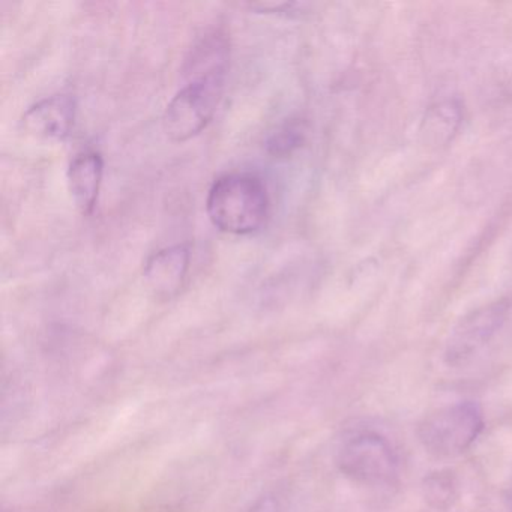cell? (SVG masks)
Returning a JSON list of instances; mask_svg holds the SVG:
<instances>
[{"label": "cell", "instance_id": "6da1fadb", "mask_svg": "<svg viewBox=\"0 0 512 512\" xmlns=\"http://www.w3.org/2000/svg\"><path fill=\"white\" fill-rule=\"evenodd\" d=\"M268 188L260 176L248 172L227 173L215 179L206 197V212L215 227L227 235L259 232L269 217Z\"/></svg>", "mask_w": 512, "mask_h": 512}, {"label": "cell", "instance_id": "7a4b0ae2", "mask_svg": "<svg viewBox=\"0 0 512 512\" xmlns=\"http://www.w3.org/2000/svg\"><path fill=\"white\" fill-rule=\"evenodd\" d=\"M226 74L191 79L167 104L163 128L173 142H187L199 136L217 112Z\"/></svg>", "mask_w": 512, "mask_h": 512}, {"label": "cell", "instance_id": "3957f363", "mask_svg": "<svg viewBox=\"0 0 512 512\" xmlns=\"http://www.w3.org/2000/svg\"><path fill=\"white\" fill-rule=\"evenodd\" d=\"M484 425L481 407L461 401L425 416L418 425L419 442L436 457H455L476 442Z\"/></svg>", "mask_w": 512, "mask_h": 512}, {"label": "cell", "instance_id": "277c9868", "mask_svg": "<svg viewBox=\"0 0 512 512\" xmlns=\"http://www.w3.org/2000/svg\"><path fill=\"white\" fill-rule=\"evenodd\" d=\"M337 466L344 476L361 484H388L397 476L398 458L385 437L362 431L343 440Z\"/></svg>", "mask_w": 512, "mask_h": 512}, {"label": "cell", "instance_id": "5b68a950", "mask_svg": "<svg viewBox=\"0 0 512 512\" xmlns=\"http://www.w3.org/2000/svg\"><path fill=\"white\" fill-rule=\"evenodd\" d=\"M512 311V296L497 299L470 311L452 329L445 346V362L451 367L467 364L503 328Z\"/></svg>", "mask_w": 512, "mask_h": 512}, {"label": "cell", "instance_id": "8992f818", "mask_svg": "<svg viewBox=\"0 0 512 512\" xmlns=\"http://www.w3.org/2000/svg\"><path fill=\"white\" fill-rule=\"evenodd\" d=\"M77 103L71 95H53L29 107L23 115V127L32 136L44 140H65L76 124Z\"/></svg>", "mask_w": 512, "mask_h": 512}, {"label": "cell", "instance_id": "52a82bcc", "mask_svg": "<svg viewBox=\"0 0 512 512\" xmlns=\"http://www.w3.org/2000/svg\"><path fill=\"white\" fill-rule=\"evenodd\" d=\"M191 263V247L188 244H176L157 251L149 257L143 269V277L149 289L161 298L176 295L184 286Z\"/></svg>", "mask_w": 512, "mask_h": 512}, {"label": "cell", "instance_id": "ba28073f", "mask_svg": "<svg viewBox=\"0 0 512 512\" xmlns=\"http://www.w3.org/2000/svg\"><path fill=\"white\" fill-rule=\"evenodd\" d=\"M104 160L100 152L82 151L68 167V188L77 209L83 215H91L100 196L103 182Z\"/></svg>", "mask_w": 512, "mask_h": 512}, {"label": "cell", "instance_id": "9c48e42d", "mask_svg": "<svg viewBox=\"0 0 512 512\" xmlns=\"http://www.w3.org/2000/svg\"><path fill=\"white\" fill-rule=\"evenodd\" d=\"M229 40L221 31H212L197 41L187 59V74L191 79L226 74L229 64Z\"/></svg>", "mask_w": 512, "mask_h": 512}, {"label": "cell", "instance_id": "30bf717a", "mask_svg": "<svg viewBox=\"0 0 512 512\" xmlns=\"http://www.w3.org/2000/svg\"><path fill=\"white\" fill-rule=\"evenodd\" d=\"M460 119V109L457 104L452 101L436 104L428 110L424 121V134H427L428 140H433L434 145L449 142L460 125Z\"/></svg>", "mask_w": 512, "mask_h": 512}, {"label": "cell", "instance_id": "8fae6325", "mask_svg": "<svg viewBox=\"0 0 512 512\" xmlns=\"http://www.w3.org/2000/svg\"><path fill=\"white\" fill-rule=\"evenodd\" d=\"M305 124L299 119H290V121L281 124L274 133L269 136L266 142L269 154L274 157H289L296 149L301 148L305 142Z\"/></svg>", "mask_w": 512, "mask_h": 512}, {"label": "cell", "instance_id": "7c38bea8", "mask_svg": "<svg viewBox=\"0 0 512 512\" xmlns=\"http://www.w3.org/2000/svg\"><path fill=\"white\" fill-rule=\"evenodd\" d=\"M425 500L433 508L446 509L452 505L457 497V485L451 472L431 473L425 479L424 485Z\"/></svg>", "mask_w": 512, "mask_h": 512}, {"label": "cell", "instance_id": "4fadbf2b", "mask_svg": "<svg viewBox=\"0 0 512 512\" xmlns=\"http://www.w3.org/2000/svg\"><path fill=\"white\" fill-rule=\"evenodd\" d=\"M244 512H284L283 496L280 493L263 494Z\"/></svg>", "mask_w": 512, "mask_h": 512}]
</instances>
